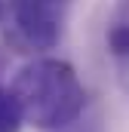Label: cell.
<instances>
[{
    "label": "cell",
    "mask_w": 129,
    "mask_h": 132,
    "mask_svg": "<svg viewBox=\"0 0 129 132\" xmlns=\"http://www.w3.org/2000/svg\"><path fill=\"white\" fill-rule=\"evenodd\" d=\"M9 89L25 111V123L40 132L74 126L86 108V89L71 62L55 55H34L12 74Z\"/></svg>",
    "instance_id": "1"
},
{
    "label": "cell",
    "mask_w": 129,
    "mask_h": 132,
    "mask_svg": "<svg viewBox=\"0 0 129 132\" xmlns=\"http://www.w3.org/2000/svg\"><path fill=\"white\" fill-rule=\"evenodd\" d=\"M6 19L12 25V37L25 49L49 52L64 37L68 3H59V0H9Z\"/></svg>",
    "instance_id": "2"
},
{
    "label": "cell",
    "mask_w": 129,
    "mask_h": 132,
    "mask_svg": "<svg viewBox=\"0 0 129 132\" xmlns=\"http://www.w3.org/2000/svg\"><path fill=\"white\" fill-rule=\"evenodd\" d=\"M104 49L120 71H129V0H117L111 25L104 31Z\"/></svg>",
    "instance_id": "3"
},
{
    "label": "cell",
    "mask_w": 129,
    "mask_h": 132,
    "mask_svg": "<svg viewBox=\"0 0 129 132\" xmlns=\"http://www.w3.org/2000/svg\"><path fill=\"white\" fill-rule=\"evenodd\" d=\"M25 126V111L9 86H0V132H19Z\"/></svg>",
    "instance_id": "4"
},
{
    "label": "cell",
    "mask_w": 129,
    "mask_h": 132,
    "mask_svg": "<svg viewBox=\"0 0 129 132\" xmlns=\"http://www.w3.org/2000/svg\"><path fill=\"white\" fill-rule=\"evenodd\" d=\"M6 9H9V6H6V0H0V22L6 19Z\"/></svg>",
    "instance_id": "5"
},
{
    "label": "cell",
    "mask_w": 129,
    "mask_h": 132,
    "mask_svg": "<svg viewBox=\"0 0 129 132\" xmlns=\"http://www.w3.org/2000/svg\"><path fill=\"white\" fill-rule=\"evenodd\" d=\"M3 68H6V59H3V55H0V74H3Z\"/></svg>",
    "instance_id": "6"
},
{
    "label": "cell",
    "mask_w": 129,
    "mask_h": 132,
    "mask_svg": "<svg viewBox=\"0 0 129 132\" xmlns=\"http://www.w3.org/2000/svg\"><path fill=\"white\" fill-rule=\"evenodd\" d=\"M59 3H68V6H71V0H59Z\"/></svg>",
    "instance_id": "7"
}]
</instances>
